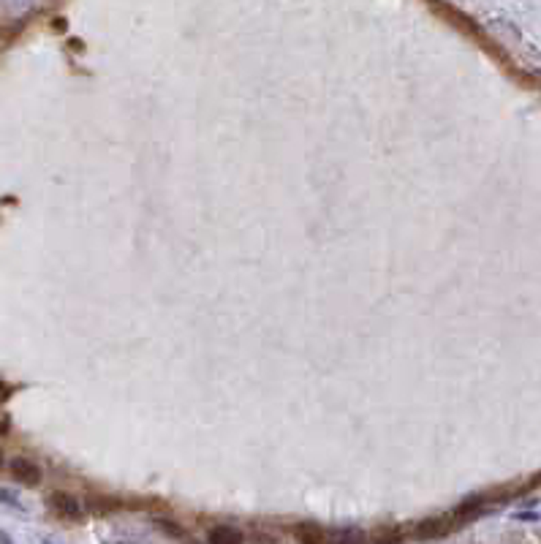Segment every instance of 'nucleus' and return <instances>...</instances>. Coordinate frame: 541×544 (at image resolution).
I'll list each match as a JSON object with an SVG mask.
<instances>
[{"instance_id": "nucleus-1", "label": "nucleus", "mask_w": 541, "mask_h": 544, "mask_svg": "<svg viewBox=\"0 0 541 544\" xmlns=\"http://www.w3.org/2000/svg\"><path fill=\"white\" fill-rule=\"evenodd\" d=\"M11 476L16 479V482H22V484H38L41 482V468L36 466L33 460H27V458H14L11 460Z\"/></svg>"}, {"instance_id": "nucleus-2", "label": "nucleus", "mask_w": 541, "mask_h": 544, "mask_svg": "<svg viewBox=\"0 0 541 544\" xmlns=\"http://www.w3.org/2000/svg\"><path fill=\"white\" fill-rule=\"evenodd\" d=\"M49 504H52V509H55L60 517H66V520H77V517H82V504H79L74 495H69V493H52V495H49Z\"/></svg>"}, {"instance_id": "nucleus-3", "label": "nucleus", "mask_w": 541, "mask_h": 544, "mask_svg": "<svg viewBox=\"0 0 541 544\" xmlns=\"http://www.w3.org/2000/svg\"><path fill=\"white\" fill-rule=\"evenodd\" d=\"M207 539L213 544H234V542H242L245 536H242L239 531L229 528V525H218V528H213V531L207 534Z\"/></svg>"}, {"instance_id": "nucleus-4", "label": "nucleus", "mask_w": 541, "mask_h": 544, "mask_svg": "<svg viewBox=\"0 0 541 544\" xmlns=\"http://www.w3.org/2000/svg\"><path fill=\"white\" fill-rule=\"evenodd\" d=\"M449 531V520H424L419 525V536H441Z\"/></svg>"}, {"instance_id": "nucleus-5", "label": "nucleus", "mask_w": 541, "mask_h": 544, "mask_svg": "<svg viewBox=\"0 0 541 544\" xmlns=\"http://www.w3.org/2000/svg\"><path fill=\"white\" fill-rule=\"evenodd\" d=\"M297 539H300V542H321L324 536H321L318 525H310V523H305V525H300V528H297Z\"/></svg>"}, {"instance_id": "nucleus-6", "label": "nucleus", "mask_w": 541, "mask_h": 544, "mask_svg": "<svg viewBox=\"0 0 541 544\" xmlns=\"http://www.w3.org/2000/svg\"><path fill=\"white\" fill-rule=\"evenodd\" d=\"M158 528H160V531H169L171 536H182V531H180L174 523H169V520H158Z\"/></svg>"}, {"instance_id": "nucleus-7", "label": "nucleus", "mask_w": 541, "mask_h": 544, "mask_svg": "<svg viewBox=\"0 0 541 544\" xmlns=\"http://www.w3.org/2000/svg\"><path fill=\"white\" fill-rule=\"evenodd\" d=\"M536 482H541V471H539V473H536Z\"/></svg>"}, {"instance_id": "nucleus-8", "label": "nucleus", "mask_w": 541, "mask_h": 544, "mask_svg": "<svg viewBox=\"0 0 541 544\" xmlns=\"http://www.w3.org/2000/svg\"><path fill=\"white\" fill-rule=\"evenodd\" d=\"M0 468H3V452H0Z\"/></svg>"}]
</instances>
